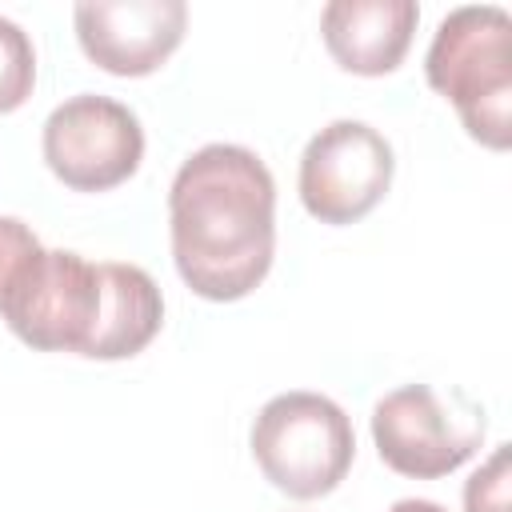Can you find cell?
Instances as JSON below:
<instances>
[{
  "label": "cell",
  "instance_id": "cell-1",
  "mask_svg": "<svg viewBox=\"0 0 512 512\" xmlns=\"http://www.w3.org/2000/svg\"><path fill=\"white\" fill-rule=\"evenodd\" d=\"M168 232L180 280L204 300H240L276 256V180L244 144H204L172 176Z\"/></svg>",
  "mask_w": 512,
  "mask_h": 512
},
{
  "label": "cell",
  "instance_id": "cell-2",
  "mask_svg": "<svg viewBox=\"0 0 512 512\" xmlns=\"http://www.w3.org/2000/svg\"><path fill=\"white\" fill-rule=\"evenodd\" d=\"M424 72L472 140L496 152L512 144V16L500 4L452 8L436 24Z\"/></svg>",
  "mask_w": 512,
  "mask_h": 512
},
{
  "label": "cell",
  "instance_id": "cell-3",
  "mask_svg": "<svg viewBox=\"0 0 512 512\" xmlns=\"http://www.w3.org/2000/svg\"><path fill=\"white\" fill-rule=\"evenodd\" d=\"M252 456L264 480L292 500L328 496L352 468L356 432L344 408L320 392H280L252 420Z\"/></svg>",
  "mask_w": 512,
  "mask_h": 512
},
{
  "label": "cell",
  "instance_id": "cell-4",
  "mask_svg": "<svg viewBox=\"0 0 512 512\" xmlns=\"http://www.w3.org/2000/svg\"><path fill=\"white\" fill-rule=\"evenodd\" d=\"M372 440L380 460L412 480L456 472L484 440V412L464 392H436L432 384H404L376 400Z\"/></svg>",
  "mask_w": 512,
  "mask_h": 512
},
{
  "label": "cell",
  "instance_id": "cell-5",
  "mask_svg": "<svg viewBox=\"0 0 512 512\" xmlns=\"http://www.w3.org/2000/svg\"><path fill=\"white\" fill-rule=\"evenodd\" d=\"M44 164L76 192H108L144 160L140 116L100 92H76L56 104L40 132Z\"/></svg>",
  "mask_w": 512,
  "mask_h": 512
},
{
  "label": "cell",
  "instance_id": "cell-6",
  "mask_svg": "<svg viewBox=\"0 0 512 512\" xmlns=\"http://www.w3.org/2000/svg\"><path fill=\"white\" fill-rule=\"evenodd\" d=\"M396 172L392 144L364 120L324 124L300 152V200L320 224H356L368 216Z\"/></svg>",
  "mask_w": 512,
  "mask_h": 512
},
{
  "label": "cell",
  "instance_id": "cell-7",
  "mask_svg": "<svg viewBox=\"0 0 512 512\" xmlns=\"http://www.w3.org/2000/svg\"><path fill=\"white\" fill-rule=\"evenodd\" d=\"M100 292V264L68 248H44L4 300L0 316L36 352L84 356L100 316Z\"/></svg>",
  "mask_w": 512,
  "mask_h": 512
},
{
  "label": "cell",
  "instance_id": "cell-8",
  "mask_svg": "<svg viewBox=\"0 0 512 512\" xmlns=\"http://www.w3.org/2000/svg\"><path fill=\"white\" fill-rule=\"evenodd\" d=\"M84 56L112 76L156 72L188 28L184 0H80L72 8Z\"/></svg>",
  "mask_w": 512,
  "mask_h": 512
},
{
  "label": "cell",
  "instance_id": "cell-9",
  "mask_svg": "<svg viewBox=\"0 0 512 512\" xmlns=\"http://www.w3.org/2000/svg\"><path fill=\"white\" fill-rule=\"evenodd\" d=\"M416 20V0H328L320 36L344 72L384 76L404 60Z\"/></svg>",
  "mask_w": 512,
  "mask_h": 512
},
{
  "label": "cell",
  "instance_id": "cell-10",
  "mask_svg": "<svg viewBox=\"0 0 512 512\" xmlns=\"http://www.w3.org/2000/svg\"><path fill=\"white\" fill-rule=\"evenodd\" d=\"M100 316L84 348L88 360H128L152 344L164 324V296L140 264L104 260L100 264Z\"/></svg>",
  "mask_w": 512,
  "mask_h": 512
},
{
  "label": "cell",
  "instance_id": "cell-11",
  "mask_svg": "<svg viewBox=\"0 0 512 512\" xmlns=\"http://www.w3.org/2000/svg\"><path fill=\"white\" fill-rule=\"evenodd\" d=\"M32 84H36L32 36L16 20L0 16V112H16L32 96Z\"/></svg>",
  "mask_w": 512,
  "mask_h": 512
},
{
  "label": "cell",
  "instance_id": "cell-12",
  "mask_svg": "<svg viewBox=\"0 0 512 512\" xmlns=\"http://www.w3.org/2000/svg\"><path fill=\"white\" fill-rule=\"evenodd\" d=\"M508 444H496V452L468 476L464 484V512H512V472H508Z\"/></svg>",
  "mask_w": 512,
  "mask_h": 512
},
{
  "label": "cell",
  "instance_id": "cell-13",
  "mask_svg": "<svg viewBox=\"0 0 512 512\" xmlns=\"http://www.w3.org/2000/svg\"><path fill=\"white\" fill-rule=\"evenodd\" d=\"M40 252H44V244L36 240V232L24 220L0 216V308L16 292V284L24 280V272L32 268V260Z\"/></svg>",
  "mask_w": 512,
  "mask_h": 512
},
{
  "label": "cell",
  "instance_id": "cell-14",
  "mask_svg": "<svg viewBox=\"0 0 512 512\" xmlns=\"http://www.w3.org/2000/svg\"><path fill=\"white\" fill-rule=\"evenodd\" d=\"M388 512H444L436 500H416V496H408V500H396Z\"/></svg>",
  "mask_w": 512,
  "mask_h": 512
}]
</instances>
